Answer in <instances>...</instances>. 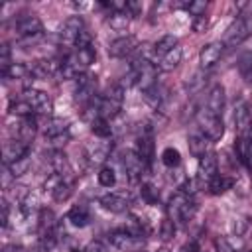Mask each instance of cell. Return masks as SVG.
<instances>
[{
  "label": "cell",
  "mask_w": 252,
  "mask_h": 252,
  "mask_svg": "<svg viewBox=\"0 0 252 252\" xmlns=\"http://www.w3.org/2000/svg\"><path fill=\"white\" fill-rule=\"evenodd\" d=\"M94 61V45L87 47H73L63 59H61V77L65 79H77L87 73L91 63Z\"/></svg>",
  "instance_id": "obj_1"
},
{
  "label": "cell",
  "mask_w": 252,
  "mask_h": 252,
  "mask_svg": "<svg viewBox=\"0 0 252 252\" xmlns=\"http://www.w3.org/2000/svg\"><path fill=\"white\" fill-rule=\"evenodd\" d=\"M167 211H169V217L175 224H187L197 213V201L191 193H185L183 189H177L169 197Z\"/></svg>",
  "instance_id": "obj_2"
},
{
  "label": "cell",
  "mask_w": 252,
  "mask_h": 252,
  "mask_svg": "<svg viewBox=\"0 0 252 252\" xmlns=\"http://www.w3.org/2000/svg\"><path fill=\"white\" fill-rule=\"evenodd\" d=\"M14 33L18 43L30 45L43 37V24L35 14H22L14 20Z\"/></svg>",
  "instance_id": "obj_3"
},
{
  "label": "cell",
  "mask_w": 252,
  "mask_h": 252,
  "mask_svg": "<svg viewBox=\"0 0 252 252\" xmlns=\"http://www.w3.org/2000/svg\"><path fill=\"white\" fill-rule=\"evenodd\" d=\"M122 102H124V87L122 85H110L104 94H100L96 98V110H98V116L106 118V120H112L114 116L120 114L122 110Z\"/></svg>",
  "instance_id": "obj_4"
},
{
  "label": "cell",
  "mask_w": 252,
  "mask_h": 252,
  "mask_svg": "<svg viewBox=\"0 0 252 252\" xmlns=\"http://www.w3.org/2000/svg\"><path fill=\"white\" fill-rule=\"evenodd\" d=\"M96 89H98V83H96V77L93 73H85L81 77L75 79V91H73V96H75V102L81 104L83 108L91 106L98 96H96Z\"/></svg>",
  "instance_id": "obj_5"
},
{
  "label": "cell",
  "mask_w": 252,
  "mask_h": 252,
  "mask_svg": "<svg viewBox=\"0 0 252 252\" xmlns=\"http://www.w3.org/2000/svg\"><path fill=\"white\" fill-rule=\"evenodd\" d=\"M43 138L53 146V150H57L59 146H63L69 138V122L65 118H57V116H49L43 122Z\"/></svg>",
  "instance_id": "obj_6"
},
{
  "label": "cell",
  "mask_w": 252,
  "mask_h": 252,
  "mask_svg": "<svg viewBox=\"0 0 252 252\" xmlns=\"http://www.w3.org/2000/svg\"><path fill=\"white\" fill-rule=\"evenodd\" d=\"M197 124H199V130L213 142V140H219L222 134H224V124H222V118L205 110L203 106L199 108L197 112Z\"/></svg>",
  "instance_id": "obj_7"
},
{
  "label": "cell",
  "mask_w": 252,
  "mask_h": 252,
  "mask_svg": "<svg viewBox=\"0 0 252 252\" xmlns=\"http://www.w3.org/2000/svg\"><path fill=\"white\" fill-rule=\"evenodd\" d=\"M85 24H83V18L81 16H71L63 22V26L59 28V43L65 45V47H75L77 45V39L79 35L83 33Z\"/></svg>",
  "instance_id": "obj_8"
},
{
  "label": "cell",
  "mask_w": 252,
  "mask_h": 252,
  "mask_svg": "<svg viewBox=\"0 0 252 252\" xmlns=\"http://www.w3.org/2000/svg\"><path fill=\"white\" fill-rule=\"evenodd\" d=\"M22 98L33 108L35 114L51 116V112H53V100H51V96H49L45 91H39V89H26Z\"/></svg>",
  "instance_id": "obj_9"
},
{
  "label": "cell",
  "mask_w": 252,
  "mask_h": 252,
  "mask_svg": "<svg viewBox=\"0 0 252 252\" xmlns=\"http://www.w3.org/2000/svg\"><path fill=\"white\" fill-rule=\"evenodd\" d=\"M250 35V24L246 22V18H236L224 32V37H222V45L224 47H236L240 45L246 37Z\"/></svg>",
  "instance_id": "obj_10"
},
{
  "label": "cell",
  "mask_w": 252,
  "mask_h": 252,
  "mask_svg": "<svg viewBox=\"0 0 252 252\" xmlns=\"http://www.w3.org/2000/svg\"><path fill=\"white\" fill-rule=\"evenodd\" d=\"M122 167H124V171H126V175H128L130 181L142 179L144 171L148 169V165L144 163V159H142L134 150H126V152L122 154Z\"/></svg>",
  "instance_id": "obj_11"
},
{
  "label": "cell",
  "mask_w": 252,
  "mask_h": 252,
  "mask_svg": "<svg viewBox=\"0 0 252 252\" xmlns=\"http://www.w3.org/2000/svg\"><path fill=\"white\" fill-rule=\"evenodd\" d=\"M108 240H110V244H112L114 248H118V250L134 252V250H138V248L142 246V240H144V238H138V236L130 234L126 228H118V230H112V232L108 234Z\"/></svg>",
  "instance_id": "obj_12"
},
{
  "label": "cell",
  "mask_w": 252,
  "mask_h": 252,
  "mask_svg": "<svg viewBox=\"0 0 252 252\" xmlns=\"http://www.w3.org/2000/svg\"><path fill=\"white\" fill-rule=\"evenodd\" d=\"M217 175H219V161H217V156L213 152H209L207 156H203L199 159L197 181H199V185H209Z\"/></svg>",
  "instance_id": "obj_13"
},
{
  "label": "cell",
  "mask_w": 252,
  "mask_h": 252,
  "mask_svg": "<svg viewBox=\"0 0 252 252\" xmlns=\"http://www.w3.org/2000/svg\"><path fill=\"white\" fill-rule=\"evenodd\" d=\"M134 152L144 159V163L150 167L152 165V159H154V134L150 128H142L138 138H136V146H134Z\"/></svg>",
  "instance_id": "obj_14"
},
{
  "label": "cell",
  "mask_w": 252,
  "mask_h": 252,
  "mask_svg": "<svg viewBox=\"0 0 252 252\" xmlns=\"http://www.w3.org/2000/svg\"><path fill=\"white\" fill-rule=\"evenodd\" d=\"M138 47H140V41H138L134 35H120V37H116V39L110 41V45H108V53H110L112 57L122 59V57L132 55Z\"/></svg>",
  "instance_id": "obj_15"
},
{
  "label": "cell",
  "mask_w": 252,
  "mask_h": 252,
  "mask_svg": "<svg viewBox=\"0 0 252 252\" xmlns=\"http://www.w3.org/2000/svg\"><path fill=\"white\" fill-rule=\"evenodd\" d=\"M222 53H224V45H222V41H211V43L203 45V49H201V53H199L201 69L207 71V69L215 67V65L220 61Z\"/></svg>",
  "instance_id": "obj_16"
},
{
  "label": "cell",
  "mask_w": 252,
  "mask_h": 252,
  "mask_svg": "<svg viewBox=\"0 0 252 252\" xmlns=\"http://www.w3.org/2000/svg\"><path fill=\"white\" fill-rule=\"evenodd\" d=\"M234 126L240 136H248L252 130V106L246 100H240L234 108Z\"/></svg>",
  "instance_id": "obj_17"
},
{
  "label": "cell",
  "mask_w": 252,
  "mask_h": 252,
  "mask_svg": "<svg viewBox=\"0 0 252 252\" xmlns=\"http://www.w3.org/2000/svg\"><path fill=\"white\" fill-rule=\"evenodd\" d=\"M2 156H4V165L8 167V165H12L14 161H18V159L30 156V144H26V142L14 138V140H10V142L4 144Z\"/></svg>",
  "instance_id": "obj_18"
},
{
  "label": "cell",
  "mask_w": 252,
  "mask_h": 252,
  "mask_svg": "<svg viewBox=\"0 0 252 252\" xmlns=\"http://www.w3.org/2000/svg\"><path fill=\"white\" fill-rule=\"evenodd\" d=\"M98 203L110 213H126L130 209V197L126 193H106L98 199Z\"/></svg>",
  "instance_id": "obj_19"
},
{
  "label": "cell",
  "mask_w": 252,
  "mask_h": 252,
  "mask_svg": "<svg viewBox=\"0 0 252 252\" xmlns=\"http://www.w3.org/2000/svg\"><path fill=\"white\" fill-rule=\"evenodd\" d=\"M205 110L220 116L222 114V108H224V87L222 85H215L211 87V91L207 93V100L203 104Z\"/></svg>",
  "instance_id": "obj_20"
},
{
  "label": "cell",
  "mask_w": 252,
  "mask_h": 252,
  "mask_svg": "<svg viewBox=\"0 0 252 252\" xmlns=\"http://www.w3.org/2000/svg\"><path fill=\"white\" fill-rule=\"evenodd\" d=\"M187 146H189L191 156H195V158H199V159L211 152V140H209L201 130H199V132H193V134L189 136Z\"/></svg>",
  "instance_id": "obj_21"
},
{
  "label": "cell",
  "mask_w": 252,
  "mask_h": 252,
  "mask_svg": "<svg viewBox=\"0 0 252 252\" xmlns=\"http://www.w3.org/2000/svg\"><path fill=\"white\" fill-rule=\"evenodd\" d=\"M35 130H37L35 118H33V116H30V118H20V120H18V126L14 128V134H16V138H18V140H22V142L30 144V142H32V138L35 136Z\"/></svg>",
  "instance_id": "obj_22"
},
{
  "label": "cell",
  "mask_w": 252,
  "mask_h": 252,
  "mask_svg": "<svg viewBox=\"0 0 252 252\" xmlns=\"http://www.w3.org/2000/svg\"><path fill=\"white\" fill-rule=\"evenodd\" d=\"M179 45V41H177V37L175 35H171V33H167V35H161L156 43H154V47H152V57H154V63L159 59V57H163L167 51H171L173 47H177Z\"/></svg>",
  "instance_id": "obj_23"
},
{
  "label": "cell",
  "mask_w": 252,
  "mask_h": 252,
  "mask_svg": "<svg viewBox=\"0 0 252 252\" xmlns=\"http://www.w3.org/2000/svg\"><path fill=\"white\" fill-rule=\"evenodd\" d=\"M234 150H236L238 159H240L248 169H252V136H240V138L236 140Z\"/></svg>",
  "instance_id": "obj_24"
},
{
  "label": "cell",
  "mask_w": 252,
  "mask_h": 252,
  "mask_svg": "<svg viewBox=\"0 0 252 252\" xmlns=\"http://www.w3.org/2000/svg\"><path fill=\"white\" fill-rule=\"evenodd\" d=\"M179 63H181V45L173 47L171 51H167L163 57H159L156 61V65H158L159 71H173Z\"/></svg>",
  "instance_id": "obj_25"
},
{
  "label": "cell",
  "mask_w": 252,
  "mask_h": 252,
  "mask_svg": "<svg viewBox=\"0 0 252 252\" xmlns=\"http://www.w3.org/2000/svg\"><path fill=\"white\" fill-rule=\"evenodd\" d=\"M4 79H14V81H26L28 77H33V71L30 65L24 63H12L6 71H2Z\"/></svg>",
  "instance_id": "obj_26"
},
{
  "label": "cell",
  "mask_w": 252,
  "mask_h": 252,
  "mask_svg": "<svg viewBox=\"0 0 252 252\" xmlns=\"http://www.w3.org/2000/svg\"><path fill=\"white\" fill-rule=\"evenodd\" d=\"M67 220H69L71 224L83 228V226H87V224L91 222V215H89L87 207H83V205H75V207L69 209V213H67Z\"/></svg>",
  "instance_id": "obj_27"
},
{
  "label": "cell",
  "mask_w": 252,
  "mask_h": 252,
  "mask_svg": "<svg viewBox=\"0 0 252 252\" xmlns=\"http://www.w3.org/2000/svg\"><path fill=\"white\" fill-rule=\"evenodd\" d=\"M217 248L219 252H238L242 246H244V240L242 236H224V238H217Z\"/></svg>",
  "instance_id": "obj_28"
},
{
  "label": "cell",
  "mask_w": 252,
  "mask_h": 252,
  "mask_svg": "<svg viewBox=\"0 0 252 252\" xmlns=\"http://www.w3.org/2000/svg\"><path fill=\"white\" fill-rule=\"evenodd\" d=\"M232 185H234V179H232V177L217 175L207 187H209V193H211V195H222V193H226Z\"/></svg>",
  "instance_id": "obj_29"
},
{
  "label": "cell",
  "mask_w": 252,
  "mask_h": 252,
  "mask_svg": "<svg viewBox=\"0 0 252 252\" xmlns=\"http://www.w3.org/2000/svg\"><path fill=\"white\" fill-rule=\"evenodd\" d=\"M91 132L94 136H98V138H110L112 136V124H110V120L98 116V118H94L91 122Z\"/></svg>",
  "instance_id": "obj_30"
},
{
  "label": "cell",
  "mask_w": 252,
  "mask_h": 252,
  "mask_svg": "<svg viewBox=\"0 0 252 252\" xmlns=\"http://www.w3.org/2000/svg\"><path fill=\"white\" fill-rule=\"evenodd\" d=\"M130 16H128V12H110L108 14V26L112 28V30H116V32H124L126 28H128V24H130Z\"/></svg>",
  "instance_id": "obj_31"
},
{
  "label": "cell",
  "mask_w": 252,
  "mask_h": 252,
  "mask_svg": "<svg viewBox=\"0 0 252 252\" xmlns=\"http://www.w3.org/2000/svg\"><path fill=\"white\" fill-rule=\"evenodd\" d=\"M10 114H14V116H18V118H30V116H33L35 112H33V108L22 98V100H16V102L10 104Z\"/></svg>",
  "instance_id": "obj_32"
},
{
  "label": "cell",
  "mask_w": 252,
  "mask_h": 252,
  "mask_svg": "<svg viewBox=\"0 0 252 252\" xmlns=\"http://www.w3.org/2000/svg\"><path fill=\"white\" fill-rule=\"evenodd\" d=\"M238 73L242 75L244 81L252 83V53H244L238 59Z\"/></svg>",
  "instance_id": "obj_33"
},
{
  "label": "cell",
  "mask_w": 252,
  "mask_h": 252,
  "mask_svg": "<svg viewBox=\"0 0 252 252\" xmlns=\"http://www.w3.org/2000/svg\"><path fill=\"white\" fill-rule=\"evenodd\" d=\"M161 163H163L165 167H177V165L181 163L179 152H177L175 148H165V150L161 152Z\"/></svg>",
  "instance_id": "obj_34"
},
{
  "label": "cell",
  "mask_w": 252,
  "mask_h": 252,
  "mask_svg": "<svg viewBox=\"0 0 252 252\" xmlns=\"http://www.w3.org/2000/svg\"><path fill=\"white\" fill-rule=\"evenodd\" d=\"M28 169H30V156H26V158L14 161L12 165H8V171H10L12 177H22Z\"/></svg>",
  "instance_id": "obj_35"
},
{
  "label": "cell",
  "mask_w": 252,
  "mask_h": 252,
  "mask_svg": "<svg viewBox=\"0 0 252 252\" xmlns=\"http://www.w3.org/2000/svg\"><path fill=\"white\" fill-rule=\"evenodd\" d=\"M140 195H142V199H144L146 203H150V205H154V203L159 201V191H158L152 183H142Z\"/></svg>",
  "instance_id": "obj_36"
},
{
  "label": "cell",
  "mask_w": 252,
  "mask_h": 252,
  "mask_svg": "<svg viewBox=\"0 0 252 252\" xmlns=\"http://www.w3.org/2000/svg\"><path fill=\"white\" fill-rule=\"evenodd\" d=\"M98 183H100L102 187H112V185L116 183V173H114V169H112V167H100V171H98Z\"/></svg>",
  "instance_id": "obj_37"
},
{
  "label": "cell",
  "mask_w": 252,
  "mask_h": 252,
  "mask_svg": "<svg viewBox=\"0 0 252 252\" xmlns=\"http://www.w3.org/2000/svg\"><path fill=\"white\" fill-rule=\"evenodd\" d=\"M159 236H161V240H171L175 236V222L171 219L161 220V224H159Z\"/></svg>",
  "instance_id": "obj_38"
},
{
  "label": "cell",
  "mask_w": 252,
  "mask_h": 252,
  "mask_svg": "<svg viewBox=\"0 0 252 252\" xmlns=\"http://www.w3.org/2000/svg\"><path fill=\"white\" fill-rule=\"evenodd\" d=\"M12 55H10V45L8 43H2L0 45V71H6L10 65H12Z\"/></svg>",
  "instance_id": "obj_39"
},
{
  "label": "cell",
  "mask_w": 252,
  "mask_h": 252,
  "mask_svg": "<svg viewBox=\"0 0 252 252\" xmlns=\"http://www.w3.org/2000/svg\"><path fill=\"white\" fill-rule=\"evenodd\" d=\"M106 156H108V148L106 146H94V148H91L89 150V158H91V161H102V159H106Z\"/></svg>",
  "instance_id": "obj_40"
},
{
  "label": "cell",
  "mask_w": 252,
  "mask_h": 252,
  "mask_svg": "<svg viewBox=\"0 0 252 252\" xmlns=\"http://www.w3.org/2000/svg\"><path fill=\"white\" fill-rule=\"evenodd\" d=\"M83 252H108V248H106L100 240H93V242L87 244V248H85Z\"/></svg>",
  "instance_id": "obj_41"
},
{
  "label": "cell",
  "mask_w": 252,
  "mask_h": 252,
  "mask_svg": "<svg viewBox=\"0 0 252 252\" xmlns=\"http://www.w3.org/2000/svg\"><path fill=\"white\" fill-rule=\"evenodd\" d=\"M8 219H10V205L6 199H2V226H8Z\"/></svg>",
  "instance_id": "obj_42"
},
{
  "label": "cell",
  "mask_w": 252,
  "mask_h": 252,
  "mask_svg": "<svg viewBox=\"0 0 252 252\" xmlns=\"http://www.w3.org/2000/svg\"><path fill=\"white\" fill-rule=\"evenodd\" d=\"M179 252H199V246H197V242H187L185 246H181V250Z\"/></svg>",
  "instance_id": "obj_43"
},
{
  "label": "cell",
  "mask_w": 252,
  "mask_h": 252,
  "mask_svg": "<svg viewBox=\"0 0 252 252\" xmlns=\"http://www.w3.org/2000/svg\"><path fill=\"white\" fill-rule=\"evenodd\" d=\"M2 252H24V248L18 246V244H8V246L2 248Z\"/></svg>",
  "instance_id": "obj_44"
},
{
  "label": "cell",
  "mask_w": 252,
  "mask_h": 252,
  "mask_svg": "<svg viewBox=\"0 0 252 252\" xmlns=\"http://www.w3.org/2000/svg\"><path fill=\"white\" fill-rule=\"evenodd\" d=\"M71 252H79V250H71Z\"/></svg>",
  "instance_id": "obj_45"
},
{
  "label": "cell",
  "mask_w": 252,
  "mask_h": 252,
  "mask_svg": "<svg viewBox=\"0 0 252 252\" xmlns=\"http://www.w3.org/2000/svg\"><path fill=\"white\" fill-rule=\"evenodd\" d=\"M140 252H146V250H140Z\"/></svg>",
  "instance_id": "obj_46"
},
{
  "label": "cell",
  "mask_w": 252,
  "mask_h": 252,
  "mask_svg": "<svg viewBox=\"0 0 252 252\" xmlns=\"http://www.w3.org/2000/svg\"><path fill=\"white\" fill-rule=\"evenodd\" d=\"M250 252H252V250H250Z\"/></svg>",
  "instance_id": "obj_47"
},
{
  "label": "cell",
  "mask_w": 252,
  "mask_h": 252,
  "mask_svg": "<svg viewBox=\"0 0 252 252\" xmlns=\"http://www.w3.org/2000/svg\"><path fill=\"white\" fill-rule=\"evenodd\" d=\"M163 252H165V250H163Z\"/></svg>",
  "instance_id": "obj_48"
}]
</instances>
